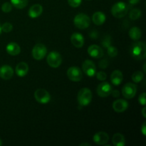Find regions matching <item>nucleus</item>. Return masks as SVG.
I'll return each instance as SVG.
<instances>
[{
  "label": "nucleus",
  "mask_w": 146,
  "mask_h": 146,
  "mask_svg": "<svg viewBox=\"0 0 146 146\" xmlns=\"http://www.w3.org/2000/svg\"><path fill=\"white\" fill-rule=\"evenodd\" d=\"M16 74L19 77H24L27 74L29 71L28 64L25 62H20L16 66Z\"/></svg>",
  "instance_id": "nucleus-18"
},
{
  "label": "nucleus",
  "mask_w": 146,
  "mask_h": 146,
  "mask_svg": "<svg viewBox=\"0 0 146 146\" xmlns=\"http://www.w3.org/2000/svg\"><path fill=\"white\" fill-rule=\"evenodd\" d=\"M123 76L122 72L119 70H115L111 75V81L115 86H119L122 83Z\"/></svg>",
  "instance_id": "nucleus-19"
},
{
  "label": "nucleus",
  "mask_w": 146,
  "mask_h": 146,
  "mask_svg": "<svg viewBox=\"0 0 146 146\" xmlns=\"http://www.w3.org/2000/svg\"><path fill=\"white\" fill-rule=\"evenodd\" d=\"M107 53L111 57H115L118 55V49L115 46H110L107 48Z\"/></svg>",
  "instance_id": "nucleus-27"
},
{
  "label": "nucleus",
  "mask_w": 146,
  "mask_h": 146,
  "mask_svg": "<svg viewBox=\"0 0 146 146\" xmlns=\"http://www.w3.org/2000/svg\"><path fill=\"white\" fill-rule=\"evenodd\" d=\"M12 29H13L12 24L8 22L4 23V24L1 26V31H4V32L5 33L11 32Z\"/></svg>",
  "instance_id": "nucleus-28"
},
{
  "label": "nucleus",
  "mask_w": 146,
  "mask_h": 146,
  "mask_svg": "<svg viewBox=\"0 0 146 146\" xmlns=\"http://www.w3.org/2000/svg\"><path fill=\"white\" fill-rule=\"evenodd\" d=\"M140 1V0H128V2H129L130 4L131 5H135V4H137Z\"/></svg>",
  "instance_id": "nucleus-38"
},
{
  "label": "nucleus",
  "mask_w": 146,
  "mask_h": 146,
  "mask_svg": "<svg viewBox=\"0 0 146 146\" xmlns=\"http://www.w3.org/2000/svg\"><path fill=\"white\" fill-rule=\"evenodd\" d=\"M145 66H146V64H144V65H143V71L145 73L146 72V71H145Z\"/></svg>",
  "instance_id": "nucleus-41"
},
{
  "label": "nucleus",
  "mask_w": 146,
  "mask_h": 146,
  "mask_svg": "<svg viewBox=\"0 0 146 146\" xmlns=\"http://www.w3.org/2000/svg\"><path fill=\"white\" fill-rule=\"evenodd\" d=\"M112 142L115 146H124L125 145V137L119 133H115L113 136Z\"/></svg>",
  "instance_id": "nucleus-22"
},
{
  "label": "nucleus",
  "mask_w": 146,
  "mask_h": 146,
  "mask_svg": "<svg viewBox=\"0 0 146 146\" xmlns=\"http://www.w3.org/2000/svg\"><path fill=\"white\" fill-rule=\"evenodd\" d=\"M90 36H91V37L92 38H96L97 36H98V34H97V31H92V32L91 33V34H90Z\"/></svg>",
  "instance_id": "nucleus-37"
},
{
  "label": "nucleus",
  "mask_w": 146,
  "mask_h": 146,
  "mask_svg": "<svg viewBox=\"0 0 146 146\" xmlns=\"http://www.w3.org/2000/svg\"><path fill=\"white\" fill-rule=\"evenodd\" d=\"M43 12V7L41 4H35L31 6L29 9V16L31 18L35 19L39 17Z\"/></svg>",
  "instance_id": "nucleus-17"
},
{
  "label": "nucleus",
  "mask_w": 146,
  "mask_h": 146,
  "mask_svg": "<svg viewBox=\"0 0 146 146\" xmlns=\"http://www.w3.org/2000/svg\"><path fill=\"white\" fill-rule=\"evenodd\" d=\"M128 5L123 1H118L113 5L111 8V13L115 18H123L127 14L128 11Z\"/></svg>",
  "instance_id": "nucleus-2"
},
{
  "label": "nucleus",
  "mask_w": 146,
  "mask_h": 146,
  "mask_svg": "<svg viewBox=\"0 0 146 146\" xmlns=\"http://www.w3.org/2000/svg\"><path fill=\"white\" fill-rule=\"evenodd\" d=\"M88 53L91 57L100 58L104 56V51L98 45H91L88 48Z\"/></svg>",
  "instance_id": "nucleus-15"
},
{
  "label": "nucleus",
  "mask_w": 146,
  "mask_h": 146,
  "mask_svg": "<svg viewBox=\"0 0 146 146\" xmlns=\"http://www.w3.org/2000/svg\"><path fill=\"white\" fill-rule=\"evenodd\" d=\"M82 0H68V3L71 7H78L81 5Z\"/></svg>",
  "instance_id": "nucleus-31"
},
{
  "label": "nucleus",
  "mask_w": 146,
  "mask_h": 146,
  "mask_svg": "<svg viewBox=\"0 0 146 146\" xmlns=\"http://www.w3.org/2000/svg\"><path fill=\"white\" fill-rule=\"evenodd\" d=\"M111 36L108 35L106 36L105 38H104L102 41V45L104 46V48H108V46H111Z\"/></svg>",
  "instance_id": "nucleus-30"
},
{
  "label": "nucleus",
  "mask_w": 146,
  "mask_h": 146,
  "mask_svg": "<svg viewBox=\"0 0 146 146\" xmlns=\"http://www.w3.org/2000/svg\"><path fill=\"white\" fill-rule=\"evenodd\" d=\"M12 9V4L9 2H5L1 6V10L5 13L10 12Z\"/></svg>",
  "instance_id": "nucleus-29"
},
{
  "label": "nucleus",
  "mask_w": 146,
  "mask_h": 146,
  "mask_svg": "<svg viewBox=\"0 0 146 146\" xmlns=\"http://www.w3.org/2000/svg\"><path fill=\"white\" fill-rule=\"evenodd\" d=\"M81 146H83V145H87V146H90L91 145V144L90 143H81V145H80Z\"/></svg>",
  "instance_id": "nucleus-40"
},
{
  "label": "nucleus",
  "mask_w": 146,
  "mask_h": 146,
  "mask_svg": "<svg viewBox=\"0 0 146 146\" xmlns=\"http://www.w3.org/2000/svg\"><path fill=\"white\" fill-rule=\"evenodd\" d=\"M128 34H129V36L131 37V39L134 40V41H138L142 36V32L138 27H133L130 29Z\"/></svg>",
  "instance_id": "nucleus-23"
},
{
  "label": "nucleus",
  "mask_w": 146,
  "mask_h": 146,
  "mask_svg": "<svg viewBox=\"0 0 146 146\" xmlns=\"http://www.w3.org/2000/svg\"><path fill=\"white\" fill-rule=\"evenodd\" d=\"M11 4L18 9L25 8L28 4V0H11Z\"/></svg>",
  "instance_id": "nucleus-24"
},
{
  "label": "nucleus",
  "mask_w": 146,
  "mask_h": 146,
  "mask_svg": "<svg viewBox=\"0 0 146 146\" xmlns=\"http://www.w3.org/2000/svg\"><path fill=\"white\" fill-rule=\"evenodd\" d=\"M141 14H142V12H141V11L139 9H133L130 11L129 17L131 19L136 20L141 17Z\"/></svg>",
  "instance_id": "nucleus-25"
},
{
  "label": "nucleus",
  "mask_w": 146,
  "mask_h": 146,
  "mask_svg": "<svg viewBox=\"0 0 146 146\" xmlns=\"http://www.w3.org/2000/svg\"><path fill=\"white\" fill-rule=\"evenodd\" d=\"M93 141L97 145H104L109 141V136L108 133L105 132H98L94 135Z\"/></svg>",
  "instance_id": "nucleus-12"
},
{
  "label": "nucleus",
  "mask_w": 146,
  "mask_h": 146,
  "mask_svg": "<svg viewBox=\"0 0 146 146\" xmlns=\"http://www.w3.org/2000/svg\"><path fill=\"white\" fill-rule=\"evenodd\" d=\"M2 145V142H1V140L0 139V146Z\"/></svg>",
  "instance_id": "nucleus-42"
},
{
  "label": "nucleus",
  "mask_w": 146,
  "mask_h": 146,
  "mask_svg": "<svg viewBox=\"0 0 146 146\" xmlns=\"http://www.w3.org/2000/svg\"><path fill=\"white\" fill-rule=\"evenodd\" d=\"M145 95H146V94L144 92V93H143V94H141V95L139 96V97H138V101H139V104H141V105H143V106L145 105V103H146Z\"/></svg>",
  "instance_id": "nucleus-34"
},
{
  "label": "nucleus",
  "mask_w": 146,
  "mask_h": 146,
  "mask_svg": "<svg viewBox=\"0 0 146 146\" xmlns=\"http://www.w3.org/2000/svg\"><path fill=\"white\" fill-rule=\"evenodd\" d=\"M106 15L101 11H96L92 17L93 22L96 24V25H102L106 21Z\"/></svg>",
  "instance_id": "nucleus-21"
},
{
  "label": "nucleus",
  "mask_w": 146,
  "mask_h": 146,
  "mask_svg": "<svg viewBox=\"0 0 146 146\" xmlns=\"http://www.w3.org/2000/svg\"><path fill=\"white\" fill-rule=\"evenodd\" d=\"M13 75H14V70L10 66L4 65L0 68V77L2 79H11Z\"/></svg>",
  "instance_id": "nucleus-13"
},
{
  "label": "nucleus",
  "mask_w": 146,
  "mask_h": 146,
  "mask_svg": "<svg viewBox=\"0 0 146 146\" xmlns=\"http://www.w3.org/2000/svg\"><path fill=\"white\" fill-rule=\"evenodd\" d=\"M145 110H146L145 107H144V108H143V109H142V114H143V117H144V118H146V113H145Z\"/></svg>",
  "instance_id": "nucleus-39"
},
{
  "label": "nucleus",
  "mask_w": 146,
  "mask_h": 146,
  "mask_svg": "<svg viewBox=\"0 0 146 146\" xmlns=\"http://www.w3.org/2000/svg\"><path fill=\"white\" fill-rule=\"evenodd\" d=\"M71 41L76 48H81L84 44V38L79 33H74L71 36Z\"/></svg>",
  "instance_id": "nucleus-16"
},
{
  "label": "nucleus",
  "mask_w": 146,
  "mask_h": 146,
  "mask_svg": "<svg viewBox=\"0 0 146 146\" xmlns=\"http://www.w3.org/2000/svg\"><path fill=\"white\" fill-rule=\"evenodd\" d=\"M111 94H112L113 96L115 97V98H117V97H118L120 96V93L118 90H112Z\"/></svg>",
  "instance_id": "nucleus-35"
},
{
  "label": "nucleus",
  "mask_w": 146,
  "mask_h": 146,
  "mask_svg": "<svg viewBox=\"0 0 146 146\" xmlns=\"http://www.w3.org/2000/svg\"><path fill=\"white\" fill-rule=\"evenodd\" d=\"M112 90L113 88L109 83L103 82L98 86L96 91L99 96L105 98V97H107L109 95H111Z\"/></svg>",
  "instance_id": "nucleus-11"
},
{
  "label": "nucleus",
  "mask_w": 146,
  "mask_h": 146,
  "mask_svg": "<svg viewBox=\"0 0 146 146\" xmlns=\"http://www.w3.org/2000/svg\"><path fill=\"white\" fill-rule=\"evenodd\" d=\"M141 132H142L143 135L144 136L146 135V123L144 122L143 124L142 125V128H141Z\"/></svg>",
  "instance_id": "nucleus-36"
},
{
  "label": "nucleus",
  "mask_w": 146,
  "mask_h": 146,
  "mask_svg": "<svg viewBox=\"0 0 146 146\" xmlns=\"http://www.w3.org/2000/svg\"><path fill=\"white\" fill-rule=\"evenodd\" d=\"M143 78L144 74L141 71H136L132 75V80L133 81V82L136 83V84L141 82L143 79Z\"/></svg>",
  "instance_id": "nucleus-26"
},
{
  "label": "nucleus",
  "mask_w": 146,
  "mask_h": 146,
  "mask_svg": "<svg viewBox=\"0 0 146 146\" xmlns=\"http://www.w3.org/2000/svg\"><path fill=\"white\" fill-rule=\"evenodd\" d=\"M47 54L46 47L42 44H36L32 49V56L34 59L42 60Z\"/></svg>",
  "instance_id": "nucleus-7"
},
{
  "label": "nucleus",
  "mask_w": 146,
  "mask_h": 146,
  "mask_svg": "<svg viewBox=\"0 0 146 146\" xmlns=\"http://www.w3.org/2000/svg\"><path fill=\"white\" fill-rule=\"evenodd\" d=\"M1 33V26L0 25V34Z\"/></svg>",
  "instance_id": "nucleus-43"
},
{
  "label": "nucleus",
  "mask_w": 146,
  "mask_h": 146,
  "mask_svg": "<svg viewBox=\"0 0 146 146\" xmlns=\"http://www.w3.org/2000/svg\"><path fill=\"white\" fill-rule=\"evenodd\" d=\"M47 64L52 68H58L62 63V58L59 53L56 51H51L47 56Z\"/></svg>",
  "instance_id": "nucleus-5"
},
{
  "label": "nucleus",
  "mask_w": 146,
  "mask_h": 146,
  "mask_svg": "<svg viewBox=\"0 0 146 146\" xmlns=\"http://www.w3.org/2000/svg\"><path fill=\"white\" fill-rule=\"evenodd\" d=\"M34 98L37 102L41 104H46L50 101L51 96L46 90L44 88H38L34 93Z\"/></svg>",
  "instance_id": "nucleus-6"
},
{
  "label": "nucleus",
  "mask_w": 146,
  "mask_h": 146,
  "mask_svg": "<svg viewBox=\"0 0 146 146\" xmlns=\"http://www.w3.org/2000/svg\"><path fill=\"white\" fill-rule=\"evenodd\" d=\"M7 53L11 56H17L21 52V48L19 46L14 42H11L7 46Z\"/></svg>",
  "instance_id": "nucleus-20"
},
{
  "label": "nucleus",
  "mask_w": 146,
  "mask_h": 146,
  "mask_svg": "<svg viewBox=\"0 0 146 146\" xmlns=\"http://www.w3.org/2000/svg\"><path fill=\"white\" fill-rule=\"evenodd\" d=\"M137 92V86L132 83H128L123 86L122 88L123 96L127 99L133 98Z\"/></svg>",
  "instance_id": "nucleus-8"
},
{
  "label": "nucleus",
  "mask_w": 146,
  "mask_h": 146,
  "mask_svg": "<svg viewBox=\"0 0 146 146\" xmlns=\"http://www.w3.org/2000/svg\"><path fill=\"white\" fill-rule=\"evenodd\" d=\"M98 66H99L100 68H103V69H104V68H106L108 66V60H107L106 58L102 59L101 61H100L99 64H98Z\"/></svg>",
  "instance_id": "nucleus-33"
},
{
  "label": "nucleus",
  "mask_w": 146,
  "mask_h": 146,
  "mask_svg": "<svg viewBox=\"0 0 146 146\" xmlns=\"http://www.w3.org/2000/svg\"><path fill=\"white\" fill-rule=\"evenodd\" d=\"M67 76L72 81H80L83 78L82 71L76 66L70 67L67 71Z\"/></svg>",
  "instance_id": "nucleus-9"
},
{
  "label": "nucleus",
  "mask_w": 146,
  "mask_h": 146,
  "mask_svg": "<svg viewBox=\"0 0 146 146\" xmlns=\"http://www.w3.org/2000/svg\"><path fill=\"white\" fill-rule=\"evenodd\" d=\"M82 68L84 74L89 77H93L96 74V65L91 60H86L82 64Z\"/></svg>",
  "instance_id": "nucleus-10"
},
{
  "label": "nucleus",
  "mask_w": 146,
  "mask_h": 146,
  "mask_svg": "<svg viewBox=\"0 0 146 146\" xmlns=\"http://www.w3.org/2000/svg\"><path fill=\"white\" fill-rule=\"evenodd\" d=\"M130 54L136 60H144L146 57V46L143 41L133 43L130 48Z\"/></svg>",
  "instance_id": "nucleus-1"
},
{
  "label": "nucleus",
  "mask_w": 146,
  "mask_h": 146,
  "mask_svg": "<svg viewBox=\"0 0 146 146\" xmlns=\"http://www.w3.org/2000/svg\"><path fill=\"white\" fill-rule=\"evenodd\" d=\"M96 74L97 79L99 80V81H105L107 78L106 74L104 71H99V72H98Z\"/></svg>",
  "instance_id": "nucleus-32"
},
{
  "label": "nucleus",
  "mask_w": 146,
  "mask_h": 146,
  "mask_svg": "<svg viewBox=\"0 0 146 146\" xmlns=\"http://www.w3.org/2000/svg\"><path fill=\"white\" fill-rule=\"evenodd\" d=\"M74 24L77 28L80 29H87L90 25V18L89 17L85 14H78L75 17L74 19Z\"/></svg>",
  "instance_id": "nucleus-4"
},
{
  "label": "nucleus",
  "mask_w": 146,
  "mask_h": 146,
  "mask_svg": "<svg viewBox=\"0 0 146 146\" xmlns=\"http://www.w3.org/2000/svg\"><path fill=\"white\" fill-rule=\"evenodd\" d=\"M128 107V103L123 99H118L113 104V108L117 113H123Z\"/></svg>",
  "instance_id": "nucleus-14"
},
{
  "label": "nucleus",
  "mask_w": 146,
  "mask_h": 146,
  "mask_svg": "<svg viewBox=\"0 0 146 146\" xmlns=\"http://www.w3.org/2000/svg\"><path fill=\"white\" fill-rule=\"evenodd\" d=\"M77 100L81 106H86L92 100V92L88 88H83L78 91Z\"/></svg>",
  "instance_id": "nucleus-3"
}]
</instances>
